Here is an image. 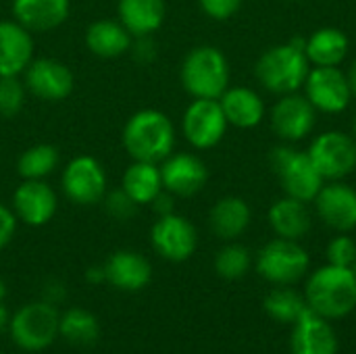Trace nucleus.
<instances>
[{
	"label": "nucleus",
	"instance_id": "4be33fe9",
	"mask_svg": "<svg viewBox=\"0 0 356 354\" xmlns=\"http://www.w3.org/2000/svg\"><path fill=\"white\" fill-rule=\"evenodd\" d=\"M86 46L98 58H119L129 52L134 35L119 19H98L86 29Z\"/></svg>",
	"mask_w": 356,
	"mask_h": 354
},
{
	"label": "nucleus",
	"instance_id": "0eeeda50",
	"mask_svg": "<svg viewBox=\"0 0 356 354\" xmlns=\"http://www.w3.org/2000/svg\"><path fill=\"white\" fill-rule=\"evenodd\" d=\"M309 263V252L296 240L275 238L259 250L257 271L275 286H292L305 277Z\"/></svg>",
	"mask_w": 356,
	"mask_h": 354
},
{
	"label": "nucleus",
	"instance_id": "c756f323",
	"mask_svg": "<svg viewBox=\"0 0 356 354\" xmlns=\"http://www.w3.org/2000/svg\"><path fill=\"white\" fill-rule=\"evenodd\" d=\"M58 336L73 346H92L100 336L98 319L86 309H69L60 315Z\"/></svg>",
	"mask_w": 356,
	"mask_h": 354
},
{
	"label": "nucleus",
	"instance_id": "e433bc0d",
	"mask_svg": "<svg viewBox=\"0 0 356 354\" xmlns=\"http://www.w3.org/2000/svg\"><path fill=\"white\" fill-rule=\"evenodd\" d=\"M156 42L152 40V35H140V38H134L131 42V48H129V54L134 56V61L142 63V65H148L156 58Z\"/></svg>",
	"mask_w": 356,
	"mask_h": 354
},
{
	"label": "nucleus",
	"instance_id": "393cba45",
	"mask_svg": "<svg viewBox=\"0 0 356 354\" xmlns=\"http://www.w3.org/2000/svg\"><path fill=\"white\" fill-rule=\"evenodd\" d=\"M267 219L277 238L296 240V242L302 240L313 225V217L307 202L292 196H284L282 200L273 202Z\"/></svg>",
	"mask_w": 356,
	"mask_h": 354
},
{
	"label": "nucleus",
	"instance_id": "20e7f679",
	"mask_svg": "<svg viewBox=\"0 0 356 354\" xmlns=\"http://www.w3.org/2000/svg\"><path fill=\"white\" fill-rule=\"evenodd\" d=\"M179 79L192 98L219 100L229 88V63L217 46H196L184 56Z\"/></svg>",
	"mask_w": 356,
	"mask_h": 354
},
{
	"label": "nucleus",
	"instance_id": "423d86ee",
	"mask_svg": "<svg viewBox=\"0 0 356 354\" xmlns=\"http://www.w3.org/2000/svg\"><path fill=\"white\" fill-rule=\"evenodd\" d=\"M60 315L54 305L46 300L29 303L21 307L8 323V332L15 344L27 353H38L48 348L58 336Z\"/></svg>",
	"mask_w": 356,
	"mask_h": 354
},
{
	"label": "nucleus",
	"instance_id": "bb28decb",
	"mask_svg": "<svg viewBox=\"0 0 356 354\" xmlns=\"http://www.w3.org/2000/svg\"><path fill=\"white\" fill-rule=\"evenodd\" d=\"M348 38L342 29L321 27L307 38L305 54L313 67H340L348 54Z\"/></svg>",
	"mask_w": 356,
	"mask_h": 354
},
{
	"label": "nucleus",
	"instance_id": "dca6fc26",
	"mask_svg": "<svg viewBox=\"0 0 356 354\" xmlns=\"http://www.w3.org/2000/svg\"><path fill=\"white\" fill-rule=\"evenodd\" d=\"M317 121L315 106L300 94H284L271 108V129L284 142L305 140Z\"/></svg>",
	"mask_w": 356,
	"mask_h": 354
},
{
	"label": "nucleus",
	"instance_id": "f3484780",
	"mask_svg": "<svg viewBox=\"0 0 356 354\" xmlns=\"http://www.w3.org/2000/svg\"><path fill=\"white\" fill-rule=\"evenodd\" d=\"M315 211L319 219L334 232L348 234L356 227V190L342 184H323L315 196Z\"/></svg>",
	"mask_w": 356,
	"mask_h": 354
},
{
	"label": "nucleus",
	"instance_id": "2eb2a0df",
	"mask_svg": "<svg viewBox=\"0 0 356 354\" xmlns=\"http://www.w3.org/2000/svg\"><path fill=\"white\" fill-rule=\"evenodd\" d=\"M163 190L179 198L196 196L209 179V169L204 161L192 152H171L165 161L159 163Z\"/></svg>",
	"mask_w": 356,
	"mask_h": 354
},
{
	"label": "nucleus",
	"instance_id": "58836bf2",
	"mask_svg": "<svg viewBox=\"0 0 356 354\" xmlns=\"http://www.w3.org/2000/svg\"><path fill=\"white\" fill-rule=\"evenodd\" d=\"M150 207L154 209L156 217H163V215H171L175 213V196L167 190H161L156 194V198L150 202Z\"/></svg>",
	"mask_w": 356,
	"mask_h": 354
},
{
	"label": "nucleus",
	"instance_id": "c03bdc74",
	"mask_svg": "<svg viewBox=\"0 0 356 354\" xmlns=\"http://www.w3.org/2000/svg\"><path fill=\"white\" fill-rule=\"evenodd\" d=\"M4 294H6V286H4V282L0 280V300L4 298Z\"/></svg>",
	"mask_w": 356,
	"mask_h": 354
},
{
	"label": "nucleus",
	"instance_id": "7ed1b4c3",
	"mask_svg": "<svg viewBox=\"0 0 356 354\" xmlns=\"http://www.w3.org/2000/svg\"><path fill=\"white\" fill-rule=\"evenodd\" d=\"M309 309L325 319H342L356 309V275L348 267L325 265L317 269L305 288Z\"/></svg>",
	"mask_w": 356,
	"mask_h": 354
},
{
	"label": "nucleus",
	"instance_id": "a211bd4d",
	"mask_svg": "<svg viewBox=\"0 0 356 354\" xmlns=\"http://www.w3.org/2000/svg\"><path fill=\"white\" fill-rule=\"evenodd\" d=\"M33 33L15 19L0 21V77L23 75L33 61Z\"/></svg>",
	"mask_w": 356,
	"mask_h": 354
},
{
	"label": "nucleus",
	"instance_id": "f704fd0d",
	"mask_svg": "<svg viewBox=\"0 0 356 354\" xmlns=\"http://www.w3.org/2000/svg\"><path fill=\"white\" fill-rule=\"evenodd\" d=\"M327 261L330 265H336V267H348L353 269L356 263V242L346 236V234H340L336 236L330 246H327Z\"/></svg>",
	"mask_w": 356,
	"mask_h": 354
},
{
	"label": "nucleus",
	"instance_id": "37998d69",
	"mask_svg": "<svg viewBox=\"0 0 356 354\" xmlns=\"http://www.w3.org/2000/svg\"><path fill=\"white\" fill-rule=\"evenodd\" d=\"M346 75H348V81H350V88H353V96H356V61L350 65Z\"/></svg>",
	"mask_w": 356,
	"mask_h": 354
},
{
	"label": "nucleus",
	"instance_id": "ea45409f",
	"mask_svg": "<svg viewBox=\"0 0 356 354\" xmlns=\"http://www.w3.org/2000/svg\"><path fill=\"white\" fill-rule=\"evenodd\" d=\"M63 294H65L63 284H58V282H54V280L46 282L44 288H42V300H46V303H50V305L60 303V300H63Z\"/></svg>",
	"mask_w": 356,
	"mask_h": 354
},
{
	"label": "nucleus",
	"instance_id": "a18cd8bd",
	"mask_svg": "<svg viewBox=\"0 0 356 354\" xmlns=\"http://www.w3.org/2000/svg\"><path fill=\"white\" fill-rule=\"evenodd\" d=\"M353 138H355V142H356V115H355V123H353Z\"/></svg>",
	"mask_w": 356,
	"mask_h": 354
},
{
	"label": "nucleus",
	"instance_id": "f03ea898",
	"mask_svg": "<svg viewBox=\"0 0 356 354\" xmlns=\"http://www.w3.org/2000/svg\"><path fill=\"white\" fill-rule=\"evenodd\" d=\"M121 144L131 161L161 163L175 148L173 121L163 111L142 108L125 121Z\"/></svg>",
	"mask_w": 356,
	"mask_h": 354
},
{
	"label": "nucleus",
	"instance_id": "ddd939ff",
	"mask_svg": "<svg viewBox=\"0 0 356 354\" xmlns=\"http://www.w3.org/2000/svg\"><path fill=\"white\" fill-rule=\"evenodd\" d=\"M23 83L27 88V94L35 96L38 100L60 102L71 96L75 88V77L65 63L48 56H33V61L23 71Z\"/></svg>",
	"mask_w": 356,
	"mask_h": 354
},
{
	"label": "nucleus",
	"instance_id": "4c0bfd02",
	"mask_svg": "<svg viewBox=\"0 0 356 354\" xmlns=\"http://www.w3.org/2000/svg\"><path fill=\"white\" fill-rule=\"evenodd\" d=\"M17 223H19V219H17V215L13 213V209L0 202V250H2L4 246H8L10 240L15 238V234H17Z\"/></svg>",
	"mask_w": 356,
	"mask_h": 354
},
{
	"label": "nucleus",
	"instance_id": "b1692460",
	"mask_svg": "<svg viewBox=\"0 0 356 354\" xmlns=\"http://www.w3.org/2000/svg\"><path fill=\"white\" fill-rule=\"evenodd\" d=\"M219 104L225 113V119L229 125L240 127V129H252L257 127L263 117H265V102L263 98L244 86H234L227 88L221 98Z\"/></svg>",
	"mask_w": 356,
	"mask_h": 354
},
{
	"label": "nucleus",
	"instance_id": "9d476101",
	"mask_svg": "<svg viewBox=\"0 0 356 354\" xmlns=\"http://www.w3.org/2000/svg\"><path fill=\"white\" fill-rule=\"evenodd\" d=\"M307 152L327 182H340L356 169V142L344 131L334 129L317 136Z\"/></svg>",
	"mask_w": 356,
	"mask_h": 354
},
{
	"label": "nucleus",
	"instance_id": "6e6552de",
	"mask_svg": "<svg viewBox=\"0 0 356 354\" xmlns=\"http://www.w3.org/2000/svg\"><path fill=\"white\" fill-rule=\"evenodd\" d=\"M63 194L77 207H94L108 192V177L96 156H73L60 173Z\"/></svg>",
	"mask_w": 356,
	"mask_h": 354
},
{
	"label": "nucleus",
	"instance_id": "c85d7f7f",
	"mask_svg": "<svg viewBox=\"0 0 356 354\" xmlns=\"http://www.w3.org/2000/svg\"><path fill=\"white\" fill-rule=\"evenodd\" d=\"M60 165V152L52 144H33L17 159V173L21 179H46Z\"/></svg>",
	"mask_w": 356,
	"mask_h": 354
},
{
	"label": "nucleus",
	"instance_id": "a878e982",
	"mask_svg": "<svg viewBox=\"0 0 356 354\" xmlns=\"http://www.w3.org/2000/svg\"><path fill=\"white\" fill-rule=\"evenodd\" d=\"M250 221H252V211L248 202L240 196L219 198L209 213V225L213 234L227 242L240 238L248 230Z\"/></svg>",
	"mask_w": 356,
	"mask_h": 354
},
{
	"label": "nucleus",
	"instance_id": "f8f14e48",
	"mask_svg": "<svg viewBox=\"0 0 356 354\" xmlns=\"http://www.w3.org/2000/svg\"><path fill=\"white\" fill-rule=\"evenodd\" d=\"M150 244L159 257L171 263L188 261L198 246V232L190 219L184 215L171 213L156 217L150 230Z\"/></svg>",
	"mask_w": 356,
	"mask_h": 354
},
{
	"label": "nucleus",
	"instance_id": "39448f33",
	"mask_svg": "<svg viewBox=\"0 0 356 354\" xmlns=\"http://www.w3.org/2000/svg\"><path fill=\"white\" fill-rule=\"evenodd\" d=\"M271 169L280 177L286 196L298 198L302 202H313L325 179L313 165L307 150H296L288 144L277 146L269 154Z\"/></svg>",
	"mask_w": 356,
	"mask_h": 354
},
{
	"label": "nucleus",
	"instance_id": "2f4dec72",
	"mask_svg": "<svg viewBox=\"0 0 356 354\" xmlns=\"http://www.w3.org/2000/svg\"><path fill=\"white\" fill-rule=\"evenodd\" d=\"M250 265H252V257L248 248L242 244H225L215 257V271L229 282L244 277Z\"/></svg>",
	"mask_w": 356,
	"mask_h": 354
},
{
	"label": "nucleus",
	"instance_id": "49530a36",
	"mask_svg": "<svg viewBox=\"0 0 356 354\" xmlns=\"http://www.w3.org/2000/svg\"><path fill=\"white\" fill-rule=\"evenodd\" d=\"M353 271H355V275H356V263H355V267H353Z\"/></svg>",
	"mask_w": 356,
	"mask_h": 354
},
{
	"label": "nucleus",
	"instance_id": "79ce46f5",
	"mask_svg": "<svg viewBox=\"0 0 356 354\" xmlns=\"http://www.w3.org/2000/svg\"><path fill=\"white\" fill-rule=\"evenodd\" d=\"M8 323H10L8 311H6V307L2 305V300H0V334H2L4 330H8Z\"/></svg>",
	"mask_w": 356,
	"mask_h": 354
},
{
	"label": "nucleus",
	"instance_id": "c9c22d12",
	"mask_svg": "<svg viewBox=\"0 0 356 354\" xmlns=\"http://www.w3.org/2000/svg\"><path fill=\"white\" fill-rule=\"evenodd\" d=\"M198 6L207 17L215 21H225L240 10L242 0H198Z\"/></svg>",
	"mask_w": 356,
	"mask_h": 354
},
{
	"label": "nucleus",
	"instance_id": "1a4fd4ad",
	"mask_svg": "<svg viewBox=\"0 0 356 354\" xmlns=\"http://www.w3.org/2000/svg\"><path fill=\"white\" fill-rule=\"evenodd\" d=\"M227 125L229 123L219 100L213 98H194L181 117L184 138L196 150L215 148L223 140Z\"/></svg>",
	"mask_w": 356,
	"mask_h": 354
},
{
	"label": "nucleus",
	"instance_id": "cd10ccee",
	"mask_svg": "<svg viewBox=\"0 0 356 354\" xmlns=\"http://www.w3.org/2000/svg\"><path fill=\"white\" fill-rule=\"evenodd\" d=\"M121 188L131 196L138 207L150 204L156 194L163 190V177L159 163L148 161H131L123 173Z\"/></svg>",
	"mask_w": 356,
	"mask_h": 354
},
{
	"label": "nucleus",
	"instance_id": "f257e3e1",
	"mask_svg": "<svg viewBox=\"0 0 356 354\" xmlns=\"http://www.w3.org/2000/svg\"><path fill=\"white\" fill-rule=\"evenodd\" d=\"M305 46L307 38L296 35L288 44L271 46L269 50H265L254 65V75L259 83L267 92L277 96L298 92L305 86L307 75L311 71Z\"/></svg>",
	"mask_w": 356,
	"mask_h": 354
},
{
	"label": "nucleus",
	"instance_id": "4468645a",
	"mask_svg": "<svg viewBox=\"0 0 356 354\" xmlns=\"http://www.w3.org/2000/svg\"><path fill=\"white\" fill-rule=\"evenodd\" d=\"M10 209L21 223L42 227L54 219L58 196L46 179H23L13 192Z\"/></svg>",
	"mask_w": 356,
	"mask_h": 354
},
{
	"label": "nucleus",
	"instance_id": "a19ab883",
	"mask_svg": "<svg viewBox=\"0 0 356 354\" xmlns=\"http://www.w3.org/2000/svg\"><path fill=\"white\" fill-rule=\"evenodd\" d=\"M86 277H88V282H90V284L106 282V277H104V267H90V269L86 271Z\"/></svg>",
	"mask_w": 356,
	"mask_h": 354
},
{
	"label": "nucleus",
	"instance_id": "412c9836",
	"mask_svg": "<svg viewBox=\"0 0 356 354\" xmlns=\"http://www.w3.org/2000/svg\"><path fill=\"white\" fill-rule=\"evenodd\" d=\"M13 19L31 33L52 31L60 27L71 13V0H13Z\"/></svg>",
	"mask_w": 356,
	"mask_h": 354
},
{
	"label": "nucleus",
	"instance_id": "6ab92c4d",
	"mask_svg": "<svg viewBox=\"0 0 356 354\" xmlns=\"http://www.w3.org/2000/svg\"><path fill=\"white\" fill-rule=\"evenodd\" d=\"M290 348L292 354H338V336L330 319L307 309L294 323Z\"/></svg>",
	"mask_w": 356,
	"mask_h": 354
},
{
	"label": "nucleus",
	"instance_id": "5701e85b",
	"mask_svg": "<svg viewBox=\"0 0 356 354\" xmlns=\"http://www.w3.org/2000/svg\"><path fill=\"white\" fill-rule=\"evenodd\" d=\"M167 17L165 0H119L117 19L134 35H152L159 31Z\"/></svg>",
	"mask_w": 356,
	"mask_h": 354
},
{
	"label": "nucleus",
	"instance_id": "72a5a7b5",
	"mask_svg": "<svg viewBox=\"0 0 356 354\" xmlns=\"http://www.w3.org/2000/svg\"><path fill=\"white\" fill-rule=\"evenodd\" d=\"M102 202H104V211L115 221H129L138 213V204L131 200V196L123 188L106 192Z\"/></svg>",
	"mask_w": 356,
	"mask_h": 354
},
{
	"label": "nucleus",
	"instance_id": "7c9ffc66",
	"mask_svg": "<svg viewBox=\"0 0 356 354\" xmlns=\"http://www.w3.org/2000/svg\"><path fill=\"white\" fill-rule=\"evenodd\" d=\"M265 307V313L277 321V323H288V325H294L302 313L309 309L307 305V298L302 294H298L296 290L288 288V286H280L275 290H271L263 303Z\"/></svg>",
	"mask_w": 356,
	"mask_h": 354
},
{
	"label": "nucleus",
	"instance_id": "9b49d317",
	"mask_svg": "<svg viewBox=\"0 0 356 354\" xmlns=\"http://www.w3.org/2000/svg\"><path fill=\"white\" fill-rule=\"evenodd\" d=\"M305 96L315 111L336 115L348 108L353 88L348 75L340 67H311L305 81Z\"/></svg>",
	"mask_w": 356,
	"mask_h": 354
},
{
	"label": "nucleus",
	"instance_id": "aec40b11",
	"mask_svg": "<svg viewBox=\"0 0 356 354\" xmlns=\"http://www.w3.org/2000/svg\"><path fill=\"white\" fill-rule=\"evenodd\" d=\"M102 267L106 282L123 292L144 290L152 280L150 261L136 250H117L106 259Z\"/></svg>",
	"mask_w": 356,
	"mask_h": 354
},
{
	"label": "nucleus",
	"instance_id": "473e14b6",
	"mask_svg": "<svg viewBox=\"0 0 356 354\" xmlns=\"http://www.w3.org/2000/svg\"><path fill=\"white\" fill-rule=\"evenodd\" d=\"M27 100V88L21 75L0 77V117H17Z\"/></svg>",
	"mask_w": 356,
	"mask_h": 354
}]
</instances>
